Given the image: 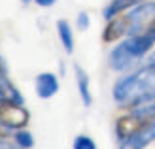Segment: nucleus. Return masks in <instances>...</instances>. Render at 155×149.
<instances>
[{"instance_id": "5", "label": "nucleus", "mask_w": 155, "mask_h": 149, "mask_svg": "<svg viewBox=\"0 0 155 149\" xmlns=\"http://www.w3.org/2000/svg\"><path fill=\"white\" fill-rule=\"evenodd\" d=\"M59 89H61V81H59V76L55 72L45 70V72L36 74V77H34V92H36L38 98L51 100L59 92Z\"/></svg>"}, {"instance_id": "9", "label": "nucleus", "mask_w": 155, "mask_h": 149, "mask_svg": "<svg viewBox=\"0 0 155 149\" xmlns=\"http://www.w3.org/2000/svg\"><path fill=\"white\" fill-rule=\"evenodd\" d=\"M140 2H144V0H110L102 10V17H104V21H108V19L115 17V15H121V13L129 11L130 8H134Z\"/></svg>"}, {"instance_id": "1", "label": "nucleus", "mask_w": 155, "mask_h": 149, "mask_svg": "<svg viewBox=\"0 0 155 149\" xmlns=\"http://www.w3.org/2000/svg\"><path fill=\"white\" fill-rule=\"evenodd\" d=\"M112 98L121 109L155 102V60H146L144 64L121 74L114 81Z\"/></svg>"}, {"instance_id": "11", "label": "nucleus", "mask_w": 155, "mask_h": 149, "mask_svg": "<svg viewBox=\"0 0 155 149\" xmlns=\"http://www.w3.org/2000/svg\"><path fill=\"white\" fill-rule=\"evenodd\" d=\"M72 149H98V145L89 134H78L72 142Z\"/></svg>"}, {"instance_id": "6", "label": "nucleus", "mask_w": 155, "mask_h": 149, "mask_svg": "<svg viewBox=\"0 0 155 149\" xmlns=\"http://www.w3.org/2000/svg\"><path fill=\"white\" fill-rule=\"evenodd\" d=\"M151 144H155V123L136 130L129 138L121 140L117 149H148V145Z\"/></svg>"}, {"instance_id": "14", "label": "nucleus", "mask_w": 155, "mask_h": 149, "mask_svg": "<svg viewBox=\"0 0 155 149\" xmlns=\"http://www.w3.org/2000/svg\"><path fill=\"white\" fill-rule=\"evenodd\" d=\"M38 8H53L57 4V0H32Z\"/></svg>"}, {"instance_id": "4", "label": "nucleus", "mask_w": 155, "mask_h": 149, "mask_svg": "<svg viewBox=\"0 0 155 149\" xmlns=\"http://www.w3.org/2000/svg\"><path fill=\"white\" fill-rule=\"evenodd\" d=\"M155 19V0H144L129 11L108 19L102 28V42L115 44L127 36L138 34Z\"/></svg>"}, {"instance_id": "13", "label": "nucleus", "mask_w": 155, "mask_h": 149, "mask_svg": "<svg viewBox=\"0 0 155 149\" xmlns=\"http://www.w3.org/2000/svg\"><path fill=\"white\" fill-rule=\"evenodd\" d=\"M0 149H21L17 144H15V140L6 136L4 132H0Z\"/></svg>"}, {"instance_id": "7", "label": "nucleus", "mask_w": 155, "mask_h": 149, "mask_svg": "<svg viewBox=\"0 0 155 149\" xmlns=\"http://www.w3.org/2000/svg\"><path fill=\"white\" fill-rule=\"evenodd\" d=\"M74 76H76V87H78V95H80V100L85 108H91L93 102H95V96L91 92V77L85 72V68H81L80 64H74Z\"/></svg>"}, {"instance_id": "10", "label": "nucleus", "mask_w": 155, "mask_h": 149, "mask_svg": "<svg viewBox=\"0 0 155 149\" xmlns=\"http://www.w3.org/2000/svg\"><path fill=\"white\" fill-rule=\"evenodd\" d=\"M12 138L15 140V144H17L21 149H34V145H36V140H34L32 132H30L28 128L13 130L12 132Z\"/></svg>"}, {"instance_id": "2", "label": "nucleus", "mask_w": 155, "mask_h": 149, "mask_svg": "<svg viewBox=\"0 0 155 149\" xmlns=\"http://www.w3.org/2000/svg\"><path fill=\"white\" fill-rule=\"evenodd\" d=\"M153 49H155V19L142 32L127 36L112 44V49L108 51V68L112 72L125 74L129 70L140 66L142 60L148 59Z\"/></svg>"}, {"instance_id": "16", "label": "nucleus", "mask_w": 155, "mask_h": 149, "mask_svg": "<svg viewBox=\"0 0 155 149\" xmlns=\"http://www.w3.org/2000/svg\"><path fill=\"white\" fill-rule=\"evenodd\" d=\"M21 2H23V4L27 6V4H30V2H32V0H21Z\"/></svg>"}, {"instance_id": "8", "label": "nucleus", "mask_w": 155, "mask_h": 149, "mask_svg": "<svg viewBox=\"0 0 155 149\" xmlns=\"http://www.w3.org/2000/svg\"><path fill=\"white\" fill-rule=\"evenodd\" d=\"M57 36H59V42L63 45V49L66 55H72L74 53V47H76V38H74V28L72 25L68 23L66 19H59L57 21Z\"/></svg>"}, {"instance_id": "3", "label": "nucleus", "mask_w": 155, "mask_h": 149, "mask_svg": "<svg viewBox=\"0 0 155 149\" xmlns=\"http://www.w3.org/2000/svg\"><path fill=\"white\" fill-rule=\"evenodd\" d=\"M28 121L30 112L25 106V96L10 79L6 60L0 57V128L6 132H13L19 128H27Z\"/></svg>"}, {"instance_id": "12", "label": "nucleus", "mask_w": 155, "mask_h": 149, "mask_svg": "<svg viewBox=\"0 0 155 149\" xmlns=\"http://www.w3.org/2000/svg\"><path fill=\"white\" fill-rule=\"evenodd\" d=\"M76 27H78V30H81V32L89 30V27H91V15L87 11H80L78 17H76Z\"/></svg>"}, {"instance_id": "15", "label": "nucleus", "mask_w": 155, "mask_h": 149, "mask_svg": "<svg viewBox=\"0 0 155 149\" xmlns=\"http://www.w3.org/2000/svg\"><path fill=\"white\" fill-rule=\"evenodd\" d=\"M148 60H155V49L150 53V57H148Z\"/></svg>"}]
</instances>
